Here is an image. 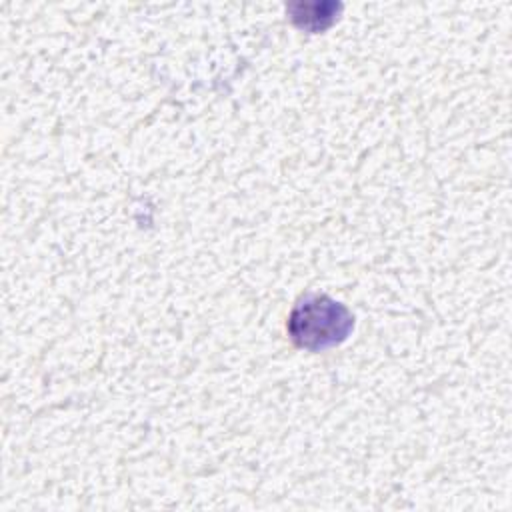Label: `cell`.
Instances as JSON below:
<instances>
[{
    "label": "cell",
    "instance_id": "1",
    "mask_svg": "<svg viewBox=\"0 0 512 512\" xmlns=\"http://www.w3.org/2000/svg\"><path fill=\"white\" fill-rule=\"evenodd\" d=\"M352 330L348 308L324 294L302 298L288 320V332L300 348L322 350L342 342Z\"/></svg>",
    "mask_w": 512,
    "mask_h": 512
}]
</instances>
